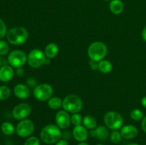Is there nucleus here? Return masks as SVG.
<instances>
[{
	"instance_id": "nucleus-7",
	"label": "nucleus",
	"mask_w": 146,
	"mask_h": 145,
	"mask_svg": "<svg viewBox=\"0 0 146 145\" xmlns=\"http://www.w3.org/2000/svg\"><path fill=\"white\" fill-rule=\"evenodd\" d=\"M45 53L38 48L32 49L27 55V63L31 68L37 69L45 65Z\"/></svg>"
},
{
	"instance_id": "nucleus-35",
	"label": "nucleus",
	"mask_w": 146,
	"mask_h": 145,
	"mask_svg": "<svg viewBox=\"0 0 146 145\" xmlns=\"http://www.w3.org/2000/svg\"><path fill=\"white\" fill-rule=\"evenodd\" d=\"M55 145H68V141L65 140L64 139H61L55 144Z\"/></svg>"
},
{
	"instance_id": "nucleus-36",
	"label": "nucleus",
	"mask_w": 146,
	"mask_h": 145,
	"mask_svg": "<svg viewBox=\"0 0 146 145\" xmlns=\"http://www.w3.org/2000/svg\"><path fill=\"white\" fill-rule=\"evenodd\" d=\"M7 64H8L7 61H5V59L4 58V56H2V55H0V68H1V66H3V65H7Z\"/></svg>"
},
{
	"instance_id": "nucleus-19",
	"label": "nucleus",
	"mask_w": 146,
	"mask_h": 145,
	"mask_svg": "<svg viewBox=\"0 0 146 145\" xmlns=\"http://www.w3.org/2000/svg\"><path fill=\"white\" fill-rule=\"evenodd\" d=\"M108 129V128L106 126H103V125L97 127L95 129L96 137L98 138L99 140H106L110 135Z\"/></svg>"
},
{
	"instance_id": "nucleus-12",
	"label": "nucleus",
	"mask_w": 146,
	"mask_h": 145,
	"mask_svg": "<svg viewBox=\"0 0 146 145\" xmlns=\"http://www.w3.org/2000/svg\"><path fill=\"white\" fill-rule=\"evenodd\" d=\"M72 134L75 140L78 142H85L89 136L88 129L82 125L74 127L72 131Z\"/></svg>"
},
{
	"instance_id": "nucleus-21",
	"label": "nucleus",
	"mask_w": 146,
	"mask_h": 145,
	"mask_svg": "<svg viewBox=\"0 0 146 145\" xmlns=\"http://www.w3.org/2000/svg\"><path fill=\"white\" fill-rule=\"evenodd\" d=\"M98 70L104 74L109 73L113 70V65L108 60H102L98 63Z\"/></svg>"
},
{
	"instance_id": "nucleus-25",
	"label": "nucleus",
	"mask_w": 146,
	"mask_h": 145,
	"mask_svg": "<svg viewBox=\"0 0 146 145\" xmlns=\"http://www.w3.org/2000/svg\"><path fill=\"white\" fill-rule=\"evenodd\" d=\"M110 140L112 143L115 144H117L119 142H121V139H122V136H121V133L118 130H113L112 131L111 134L109 135Z\"/></svg>"
},
{
	"instance_id": "nucleus-34",
	"label": "nucleus",
	"mask_w": 146,
	"mask_h": 145,
	"mask_svg": "<svg viewBox=\"0 0 146 145\" xmlns=\"http://www.w3.org/2000/svg\"><path fill=\"white\" fill-rule=\"evenodd\" d=\"M141 128H142L143 131L146 133V116L144 117L141 121Z\"/></svg>"
},
{
	"instance_id": "nucleus-1",
	"label": "nucleus",
	"mask_w": 146,
	"mask_h": 145,
	"mask_svg": "<svg viewBox=\"0 0 146 145\" xmlns=\"http://www.w3.org/2000/svg\"><path fill=\"white\" fill-rule=\"evenodd\" d=\"M62 139L61 129L54 124L46 125L40 132V139L46 144H56Z\"/></svg>"
},
{
	"instance_id": "nucleus-9",
	"label": "nucleus",
	"mask_w": 146,
	"mask_h": 145,
	"mask_svg": "<svg viewBox=\"0 0 146 145\" xmlns=\"http://www.w3.org/2000/svg\"><path fill=\"white\" fill-rule=\"evenodd\" d=\"M7 61L12 68H21L27 63V55L21 50H14L8 54Z\"/></svg>"
},
{
	"instance_id": "nucleus-30",
	"label": "nucleus",
	"mask_w": 146,
	"mask_h": 145,
	"mask_svg": "<svg viewBox=\"0 0 146 145\" xmlns=\"http://www.w3.org/2000/svg\"><path fill=\"white\" fill-rule=\"evenodd\" d=\"M37 84V80L34 78H29L27 80V85L29 88H31L34 89L36 85Z\"/></svg>"
},
{
	"instance_id": "nucleus-3",
	"label": "nucleus",
	"mask_w": 146,
	"mask_h": 145,
	"mask_svg": "<svg viewBox=\"0 0 146 145\" xmlns=\"http://www.w3.org/2000/svg\"><path fill=\"white\" fill-rule=\"evenodd\" d=\"M108 53V47L101 41H95L88 45L87 54L91 61L98 63L105 58Z\"/></svg>"
},
{
	"instance_id": "nucleus-24",
	"label": "nucleus",
	"mask_w": 146,
	"mask_h": 145,
	"mask_svg": "<svg viewBox=\"0 0 146 145\" xmlns=\"http://www.w3.org/2000/svg\"><path fill=\"white\" fill-rule=\"evenodd\" d=\"M130 117L133 121H140L142 120L143 118L144 117V115L143 111H141V109H134L130 113Z\"/></svg>"
},
{
	"instance_id": "nucleus-2",
	"label": "nucleus",
	"mask_w": 146,
	"mask_h": 145,
	"mask_svg": "<svg viewBox=\"0 0 146 145\" xmlns=\"http://www.w3.org/2000/svg\"><path fill=\"white\" fill-rule=\"evenodd\" d=\"M7 40L13 45H21L27 42L29 38V32L27 28L17 26L7 31Z\"/></svg>"
},
{
	"instance_id": "nucleus-18",
	"label": "nucleus",
	"mask_w": 146,
	"mask_h": 145,
	"mask_svg": "<svg viewBox=\"0 0 146 145\" xmlns=\"http://www.w3.org/2000/svg\"><path fill=\"white\" fill-rule=\"evenodd\" d=\"M82 125L87 129L91 130V129H94L97 127V121L94 116L88 115L83 117Z\"/></svg>"
},
{
	"instance_id": "nucleus-38",
	"label": "nucleus",
	"mask_w": 146,
	"mask_h": 145,
	"mask_svg": "<svg viewBox=\"0 0 146 145\" xmlns=\"http://www.w3.org/2000/svg\"><path fill=\"white\" fill-rule=\"evenodd\" d=\"M141 105L144 108H146V95L143 97L141 99Z\"/></svg>"
},
{
	"instance_id": "nucleus-44",
	"label": "nucleus",
	"mask_w": 146,
	"mask_h": 145,
	"mask_svg": "<svg viewBox=\"0 0 146 145\" xmlns=\"http://www.w3.org/2000/svg\"><path fill=\"white\" fill-rule=\"evenodd\" d=\"M0 145H1V144H0Z\"/></svg>"
},
{
	"instance_id": "nucleus-5",
	"label": "nucleus",
	"mask_w": 146,
	"mask_h": 145,
	"mask_svg": "<svg viewBox=\"0 0 146 145\" xmlns=\"http://www.w3.org/2000/svg\"><path fill=\"white\" fill-rule=\"evenodd\" d=\"M104 121L105 125L109 129L119 130L124 124V120L121 115L115 111H108L104 115Z\"/></svg>"
},
{
	"instance_id": "nucleus-31",
	"label": "nucleus",
	"mask_w": 146,
	"mask_h": 145,
	"mask_svg": "<svg viewBox=\"0 0 146 145\" xmlns=\"http://www.w3.org/2000/svg\"><path fill=\"white\" fill-rule=\"evenodd\" d=\"M73 136V134L70 131H64L62 132V139L68 141Z\"/></svg>"
},
{
	"instance_id": "nucleus-13",
	"label": "nucleus",
	"mask_w": 146,
	"mask_h": 145,
	"mask_svg": "<svg viewBox=\"0 0 146 145\" xmlns=\"http://www.w3.org/2000/svg\"><path fill=\"white\" fill-rule=\"evenodd\" d=\"M120 133L123 139H132L138 136V129L133 125H125L120 129Z\"/></svg>"
},
{
	"instance_id": "nucleus-43",
	"label": "nucleus",
	"mask_w": 146,
	"mask_h": 145,
	"mask_svg": "<svg viewBox=\"0 0 146 145\" xmlns=\"http://www.w3.org/2000/svg\"><path fill=\"white\" fill-rule=\"evenodd\" d=\"M104 1H110V0H104Z\"/></svg>"
},
{
	"instance_id": "nucleus-32",
	"label": "nucleus",
	"mask_w": 146,
	"mask_h": 145,
	"mask_svg": "<svg viewBox=\"0 0 146 145\" xmlns=\"http://www.w3.org/2000/svg\"><path fill=\"white\" fill-rule=\"evenodd\" d=\"M89 65L93 71H96V70H98V63L97 62H95V61H93L90 60Z\"/></svg>"
},
{
	"instance_id": "nucleus-40",
	"label": "nucleus",
	"mask_w": 146,
	"mask_h": 145,
	"mask_svg": "<svg viewBox=\"0 0 146 145\" xmlns=\"http://www.w3.org/2000/svg\"><path fill=\"white\" fill-rule=\"evenodd\" d=\"M77 145H89L88 143H86V142H78V144Z\"/></svg>"
},
{
	"instance_id": "nucleus-33",
	"label": "nucleus",
	"mask_w": 146,
	"mask_h": 145,
	"mask_svg": "<svg viewBox=\"0 0 146 145\" xmlns=\"http://www.w3.org/2000/svg\"><path fill=\"white\" fill-rule=\"evenodd\" d=\"M16 71H15V73L17 74V75H18V76H22V75H24V70L23 69L22 67H21V68H16Z\"/></svg>"
},
{
	"instance_id": "nucleus-27",
	"label": "nucleus",
	"mask_w": 146,
	"mask_h": 145,
	"mask_svg": "<svg viewBox=\"0 0 146 145\" xmlns=\"http://www.w3.org/2000/svg\"><path fill=\"white\" fill-rule=\"evenodd\" d=\"M9 53V45L6 41L0 40V55H7Z\"/></svg>"
},
{
	"instance_id": "nucleus-41",
	"label": "nucleus",
	"mask_w": 146,
	"mask_h": 145,
	"mask_svg": "<svg viewBox=\"0 0 146 145\" xmlns=\"http://www.w3.org/2000/svg\"><path fill=\"white\" fill-rule=\"evenodd\" d=\"M126 145H139V144L137 143H130V144H126Z\"/></svg>"
},
{
	"instance_id": "nucleus-14",
	"label": "nucleus",
	"mask_w": 146,
	"mask_h": 145,
	"mask_svg": "<svg viewBox=\"0 0 146 145\" xmlns=\"http://www.w3.org/2000/svg\"><path fill=\"white\" fill-rule=\"evenodd\" d=\"M13 92L16 98L20 100L27 99L29 98L31 94L29 88L26 84L23 83H19L16 85L13 90Z\"/></svg>"
},
{
	"instance_id": "nucleus-15",
	"label": "nucleus",
	"mask_w": 146,
	"mask_h": 145,
	"mask_svg": "<svg viewBox=\"0 0 146 145\" xmlns=\"http://www.w3.org/2000/svg\"><path fill=\"white\" fill-rule=\"evenodd\" d=\"M15 74L14 68L9 64L4 65L0 68V81L2 82H8L13 79Z\"/></svg>"
},
{
	"instance_id": "nucleus-28",
	"label": "nucleus",
	"mask_w": 146,
	"mask_h": 145,
	"mask_svg": "<svg viewBox=\"0 0 146 145\" xmlns=\"http://www.w3.org/2000/svg\"><path fill=\"white\" fill-rule=\"evenodd\" d=\"M24 145H40L39 139L35 136H29L26 139Z\"/></svg>"
},
{
	"instance_id": "nucleus-23",
	"label": "nucleus",
	"mask_w": 146,
	"mask_h": 145,
	"mask_svg": "<svg viewBox=\"0 0 146 145\" xmlns=\"http://www.w3.org/2000/svg\"><path fill=\"white\" fill-rule=\"evenodd\" d=\"M11 89L7 85H0V100H6L11 96Z\"/></svg>"
},
{
	"instance_id": "nucleus-29",
	"label": "nucleus",
	"mask_w": 146,
	"mask_h": 145,
	"mask_svg": "<svg viewBox=\"0 0 146 145\" xmlns=\"http://www.w3.org/2000/svg\"><path fill=\"white\" fill-rule=\"evenodd\" d=\"M7 25H6L5 22L1 18H0V40L5 37L7 36Z\"/></svg>"
},
{
	"instance_id": "nucleus-26",
	"label": "nucleus",
	"mask_w": 146,
	"mask_h": 145,
	"mask_svg": "<svg viewBox=\"0 0 146 145\" xmlns=\"http://www.w3.org/2000/svg\"><path fill=\"white\" fill-rule=\"evenodd\" d=\"M71 122L74 127L81 125L83 122V117L79 113L72 114L71 116Z\"/></svg>"
},
{
	"instance_id": "nucleus-20",
	"label": "nucleus",
	"mask_w": 146,
	"mask_h": 145,
	"mask_svg": "<svg viewBox=\"0 0 146 145\" xmlns=\"http://www.w3.org/2000/svg\"><path fill=\"white\" fill-rule=\"evenodd\" d=\"M63 100L59 97L52 96L48 101H47V105L50 109L53 110H57L60 108L62 107Z\"/></svg>"
},
{
	"instance_id": "nucleus-8",
	"label": "nucleus",
	"mask_w": 146,
	"mask_h": 145,
	"mask_svg": "<svg viewBox=\"0 0 146 145\" xmlns=\"http://www.w3.org/2000/svg\"><path fill=\"white\" fill-rule=\"evenodd\" d=\"M35 126L32 120L24 119L20 120L16 126V133L21 138H28L31 136L34 132Z\"/></svg>"
},
{
	"instance_id": "nucleus-22",
	"label": "nucleus",
	"mask_w": 146,
	"mask_h": 145,
	"mask_svg": "<svg viewBox=\"0 0 146 145\" xmlns=\"http://www.w3.org/2000/svg\"><path fill=\"white\" fill-rule=\"evenodd\" d=\"M1 130L5 135H12L16 132V127L10 122H4L1 125Z\"/></svg>"
},
{
	"instance_id": "nucleus-16",
	"label": "nucleus",
	"mask_w": 146,
	"mask_h": 145,
	"mask_svg": "<svg viewBox=\"0 0 146 145\" xmlns=\"http://www.w3.org/2000/svg\"><path fill=\"white\" fill-rule=\"evenodd\" d=\"M58 51H59V48H58V45L55 43L51 42L46 45L45 49H44V53H45L46 58L53 59L57 56Z\"/></svg>"
},
{
	"instance_id": "nucleus-17",
	"label": "nucleus",
	"mask_w": 146,
	"mask_h": 145,
	"mask_svg": "<svg viewBox=\"0 0 146 145\" xmlns=\"http://www.w3.org/2000/svg\"><path fill=\"white\" fill-rule=\"evenodd\" d=\"M109 9L113 14H121L124 9L123 2L121 0H111L109 4Z\"/></svg>"
},
{
	"instance_id": "nucleus-42",
	"label": "nucleus",
	"mask_w": 146,
	"mask_h": 145,
	"mask_svg": "<svg viewBox=\"0 0 146 145\" xmlns=\"http://www.w3.org/2000/svg\"><path fill=\"white\" fill-rule=\"evenodd\" d=\"M96 145H104V144H98Z\"/></svg>"
},
{
	"instance_id": "nucleus-37",
	"label": "nucleus",
	"mask_w": 146,
	"mask_h": 145,
	"mask_svg": "<svg viewBox=\"0 0 146 145\" xmlns=\"http://www.w3.org/2000/svg\"><path fill=\"white\" fill-rule=\"evenodd\" d=\"M141 36H142V38L143 39V41H145L146 42V26L143 29L142 33H141Z\"/></svg>"
},
{
	"instance_id": "nucleus-10",
	"label": "nucleus",
	"mask_w": 146,
	"mask_h": 145,
	"mask_svg": "<svg viewBox=\"0 0 146 145\" xmlns=\"http://www.w3.org/2000/svg\"><path fill=\"white\" fill-rule=\"evenodd\" d=\"M31 112V107L27 102H21L16 105L12 109L11 115L16 120L27 119Z\"/></svg>"
},
{
	"instance_id": "nucleus-6",
	"label": "nucleus",
	"mask_w": 146,
	"mask_h": 145,
	"mask_svg": "<svg viewBox=\"0 0 146 145\" xmlns=\"http://www.w3.org/2000/svg\"><path fill=\"white\" fill-rule=\"evenodd\" d=\"M33 95L36 100L40 102L48 101L54 95L52 86L48 83L38 84L33 90Z\"/></svg>"
},
{
	"instance_id": "nucleus-11",
	"label": "nucleus",
	"mask_w": 146,
	"mask_h": 145,
	"mask_svg": "<svg viewBox=\"0 0 146 145\" xmlns=\"http://www.w3.org/2000/svg\"><path fill=\"white\" fill-rule=\"evenodd\" d=\"M56 125L61 129H66L71 125V116L69 113L64 109L56 112L55 115Z\"/></svg>"
},
{
	"instance_id": "nucleus-39",
	"label": "nucleus",
	"mask_w": 146,
	"mask_h": 145,
	"mask_svg": "<svg viewBox=\"0 0 146 145\" xmlns=\"http://www.w3.org/2000/svg\"><path fill=\"white\" fill-rule=\"evenodd\" d=\"M51 60L50 58H46V61H45V65H49L51 63Z\"/></svg>"
},
{
	"instance_id": "nucleus-4",
	"label": "nucleus",
	"mask_w": 146,
	"mask_h": 145,
	"mask_svg": "<svg viewBox=\"0 0 146 145\" xmlns=\"http://www.w3.org/2000/svg\"><path fill=\"white\" fill-rule=\"evenodd\" d=\"M83 105L84 103L81 98L74 94L66 95L63 99V109L68 112V113H79L80 111L82 109Z\"/></svg>"
}]
</instances>
